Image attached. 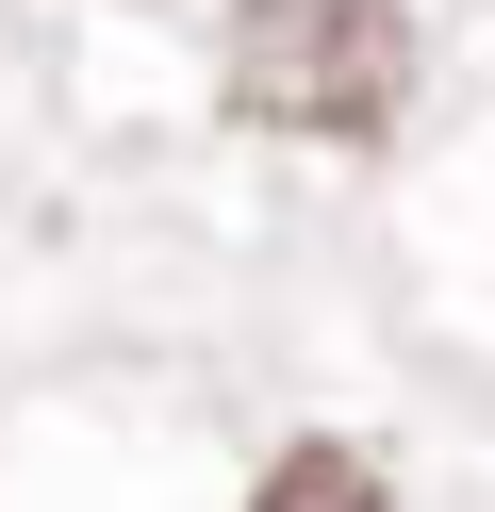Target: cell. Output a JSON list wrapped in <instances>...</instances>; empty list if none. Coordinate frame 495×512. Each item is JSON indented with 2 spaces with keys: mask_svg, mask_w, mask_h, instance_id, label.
Here are the masks:
<instances>
[{
  "mask_svg": "<svg viewBox=\"0 0 495 512\" xmlns=\"http://www.w3.org/2000/svg\"><path fill=\"white\" fill-rule=\"evenodd\" d=\"M231 116L297 149H380L413 100V0H231Z\"/></svg>",
  "mask_w": 495,
  "mask_h": 512,
  "instance_id": "1",
  "label": "cell"
},
{
  "mask_svg": "<svg viewBox=\"0 0 495 512\" xmlns=\"http://www.w3.org/2000/svg\"><path fill=\"white\" fill-rule=\"evenodd\" d=\"M248 512H380V463H363V446H281V463L248 479Z\"/></svg>",
  "mask_w": 495,
  "mask_h": 512,
  "instance_id": "2",
  "label": "cell"
}]
</instances>
